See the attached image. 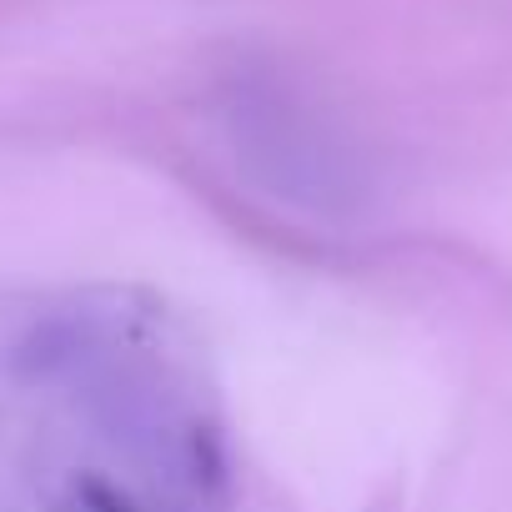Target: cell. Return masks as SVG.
<instances>
[{
	"instance_id": "cell-1",
	"label": "cell",
	"mask_w": 512,
	"mask_h": 512,
	"mask_svg": "<svg viewBox=\"0 0 512 512\" xmlns=\"http://www.w3.org/2000/svg\"><path fill=\"white\" fill-rule=\"evenodd\" d=\"M81 497H86V507H91V512H131V507H126L106 482H86V487H81Z\"/></svg>"
}]
</instances>
